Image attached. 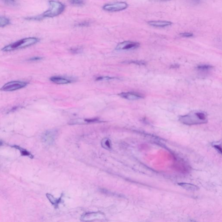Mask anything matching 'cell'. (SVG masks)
<instances>
[{
	"label": "cell",
	"mask_w": 222,
	"mask_h": 222,
	"mask_svg": "<svg viewBox=\"0 0 222 222\" xmlns=\"http://www.w3.org/2000/svg\"><path fill=\"white\" fill-rule=\"evenodd\" d=\"M50 8L42 14L37 17L26 18L27 20H40L44 18H53L63 12L65 6L63 4L55 1H49Z\"/></svg>",
	"instance_id": "7a4b0ae2"
},
{
	"label": "cell",
	"mask_w": 222,
	"mask_h": 222,
	"mask_svg": "<svg viewBox=\"0 0 222 222\" xmlns=\"http://www.w3.org/2000/svg\"><path fill=\"white\" fill-rule=\"evenodd\" d=\"M180 35L183 37H191L194 36L193 33L190 32H184L180 34Z\"/></svg>",
	"instance_id": "44dd1931"
},
{
	"label": "cell",
	"mask_w": 222,
	"mask_h": 222,
	"mask_svg": "<svg viewBox=\"0 0 222 222\" xmlns=\"http://www.w3.org/2000/svg\"><path fill=\"white\" fill-rule=\"evenodd\" d=\"M171 21H153L148 22V24L152 27H165L172 25Z\"/></svg>",
	"instance_id": "9c48e42d"
},
{
	"label": "cell",
	"mask_w": 222,
	"mask_h": 222,
	"mask_svg": "<svg viewBox=\"0 0 222 222\" xmlns=\"http://www.w3.org/2000/svg\"><path fill=\"white\" fill-rule=\"evenodd\" d=\"M27 83L21 81H11L4 85L1 88L3 91H13L25 87Z\"/></svg>",
	"instance_id": "277c9868"
},
{
	"label": "cell",
	"mask_w": 222,
	"mask_h": 222,
	"mask_svg": "<svg viewBox=\"0 0 222 222\" xmlns=\"http://www.w3.org/2000/svg\"><path fill=\"white\" fill-rule=\"evenodd\" d=\"M3 142H2V141H0V146H2V145H3Z\"/></svg>",
	"instance_id": "83f0119b"
},
{
	"label": "cell",
	"mask_w": 222,
	"mask_h": 222,
	"mask_svg": "<svg viewBox=\"0 0 222 222\" xmlns=\"http://www.w3.org/2000/svg\"><path fill=\"white\" fill-rule=\"evenodd\" d=\"M119 95L121 97L129 100H138L144 98L142 95L134 92H121Z\"/></svg>",
	"instance_id": "ba28073f"
},
{
	"label": "cell",
	"mask_w": 222,
	"mask_h": 222,
	"mask_svg": "<svg viewBox=\"0 0 222 222\" xmlns=\"http://www.w3.org/2000/svg\"><path fill=\"white\" fill-rule=\"evenodd\" d=\"M57 134V131L55 130H50L46 132L44 135V139L47 143H52L54 140Z\"/></svg>",
	"instance_id": "30bf717a"
},
{
	"label": "cell",
	"mask_w": 222,
	"mask_h": 222,
	"mask_svg": "<svg viewBox=\"0 0 222 222\" xmlns=\"http://www.w3.org/2000/svg\"><path fill=\"white\" fill-rule=\"evenodd\" d=\"M51 81L57 84H66L71 82L70 80L59 76H53L50 78Z\"/></svg>",
	"instance_id": "8fae6325"
},
{
	"label": "cell",
	"mask_w": 222,
	"mask_h": 222,
	"mask_svg": "<svg viewBox=\"0 0 222 222\" xmlns=\"http://www.w3.org/2000/svg\"><path fill=\"white\" fill-rule=\"evenodd\" d=\"M192 2L194 4H198L201 2V0H191Z\"/></svg>",
	"instance_id": "4316f807"
},
{
	"label": "cell",
	"mask_w": 222,
	"mask_h": 222,
	"mask_svg": "<svg viewBox=\"0 0 222 222\" xmlns=\"http://www.w3.org/2000/svg\"><path fill=\"white\" fill-rule=\"evenodd\" d=\"M128 7V4L125 2H118L113 4L105 5L103 6V9L108 11L116 12L126 9Z\"/></svg>",
	"instance_id": "5b68a950"
},
{
	"label": "cell",
	"mask_w": 222,
	"mask_h": 222,
	"mask_svg": "<svg viewBox=\"0 0 222 222\" xmlns=\"http://www.w3.org/2000/svg\"><path fill=\"white\" fill-rule=\"evenodd\" d=\"M39 40H40L37 38H26L5 47L2 49V50L5 52H8L19 49L28 47L37 43Z\"/></svg>",
	"instance_id": "3957f363"
},
{
	"label": "cell",
	"mask_w": 222,
	"mask_h": 222,
	"mask_svg": "<svg viewBox=\"0 0 222 222\" xmlns=\"http://www.w3.org/2000/svg\"><path fill=\"white\" fill-rule=\"evenodd\" d=\"M140 46V43L131 41H126L118 44L116 47L117 50H129L135 49Z\"/></svg>",
	"instance_id": "8992f818"
},
{
	"label": "cell",
	"mask_w": 222,
	"mask_h": 222,
	"mask_svg": "<svg viewBox=\"0 0 222 222\" xmlns=\"http://www.w3.org/2000/svg\"><path fill=\"white\" fill-rule=\"evenodd\" d=\"M179 186L182 187L183 188L187 190V191H195L199 190V188L196 185L193 184H188L186 183H180L178 184Z\"/></svg>",
	"instance_id": "7c38bea8"
},
{
	"label": "cell",
	"mask_w": 222,
	"mask_h": 222,
	"mask_svg": "<svg viewBox=\"0 0 222 222\" xmlns=\"http://www.w3.org/2000/svg\"><path fill=\"white\" fill-rule=\"evenodd\" d=\"M12 147L19 150L20 151L21 155L22 156H27V157H29L31 158H34L33 155H32L29 152L27 151L26 150H25V149L21 148V147H19V146H17V145H14V146H12Z\"/></svg>",
	"instance_id": "5bb4252c"
},
{
	"label": "cell",
	"mask_w": 222,
	"mask_h": 222,
	"mask_svg": "<svg viewBox=\"0 0 222 222\" xmlns=\"http://www.w3.org/2000/svg\"><path fill=\"white\" fill-rule=\"evenodd\" d=\"M212 68H213V66L210 65H201L198 66L197 67V69L198 70L203 71H209Z\"/></svg>",
	"instance_id": "e0dca14e"
},
{
	"label": "cell",
	"mask_w": 222,
	"mask_h": 222,
	"mask_svg": "<svg viewBox=\"0 0 222 222\" xmlns=\"http://www.w3.org/2000/svg\"><path fill=\"white\" fill-rule=\"evenodd\" d=\"M179 120L183 124L188 125L204 124L208 121L207 114L200 111H193L186 115L179 116Z\"/></svg>",
	"instance_id": "6da1fadb"
},
{
	"label": "cell",
	"mask_w": 222,
	"mask_h": 222,
	"mask_svg": "<svg viewBox=\"0 0 222 222\" xmlns=\"http://www.w3.org/2000/svg\"><path fill=\"white\" fill-rule=\"evenodd\" d=\"M48 199L49 200L50 203L52 204L53 205L55 206V207H57L58 205L61 201V197H60L59 199H56L53 197V195L50 194H47L46 195Z\"/></svg>",
	"instance_id": "4fadbf2b"
},
{
	"label": "cell",
	"mask_w": 222,
	"mask_h": 222,
	"mask_svg": "<svg viewBox=\"0 0 222 222\" xmlns=\"http://www.w3.org/2000/svg\"><path fill=\"white\" fill-rule=\"evenodd\" d=\"M2 2L6 4V5H8L10 6H15L18 5L16 1V0H1Z\"/></svg>",
	"instance_id": "ac0fdd59"
},
{
	"label": "cell",
	"mask_w": 222,
	"mask_h": 222,
	"mask_svg": "<svg viewBox=\"0 0 222 222\" xmlns=\"http://www.w3.org/2000/svg\"><path fill=\"white\" fill-rule=\"evenodd\" d=\"M89 24V23L88 22H82L81 23L79 24L78 26L79 27H86L88 26Z\"/></svg>",
	"instance_id": "cb8c5ba5"
},
{
	"label": "cell",
	"mask_w": 222,
	"mask_h": 222,
	"mask_svg": "<svg viewBox=\"0 0 222 222\" xmlns=\"http://www.w3.org/2000/svg\"><path fill=\"white\" fill-rule=\"evenodd\" d=\"M114 79V78L110 77H99L97 78L96 80L97 81H105V80H110V79Z\"/></svg>",
	"instance_id": "7402d4cb"
},
{
	"label": "cell",
	"mask_w": 222,
	"mask_h": 222,
	"mask_svg": "<svg viewBox=\"0 0 222 222\" xmlns=\"http://www.w3.org/2000/svg\"><path fill=\"white\" fill-rule=\"evenodd\" d=\"M42 59V57H39V56H36V57H34L31 58L29 60L32 61H38L40 60H41Z\"/></svg>",
	"instance_id": "d4e9b609"
},
{
	"label": "cell",
	"mask_w": 222,
	"mask_h": 222,
	"mask_svg": "<svg viewBox=\"0 0 222 222\" xmlns=\"http://www.w3.org/2000/svg\"><path fill=\"white\" fill-rule=\"evenodd\" d=\"M69 2L72 5L76 6H82L84 4L83 0H69Z\"/></svg>",
	"instance_id": "d6986e66"
},
{
	"label": "cell",
	"mask_w": 222,
	"mask_h": 222,
	"mask_svg": "<svg viewBox=\"0 0 222 222\" xmlns=\"http://www.w3.org/2000/svg\"><path fill=\"white\" fill-rule=\"evenodd\" d=\"M179 66H179V64H172V66H171V68L172 69H175V68H179Z\"/></svg>",
	"instance_id": "484cf974"
},
{
	"label": "cell",
	"mask_w": 222,
	"mask_h": 222,
	"mask_svg": "<svg viewBox=\"0 0 222 222\" xmlns=\"http://www.w3.org/2000/svg\"><path fill=\"white\" fill-rule=\"evenodd\" d=\"M101 145L105 149L107 150L111 149V141L108 138H104L101 140Z\"/></svg>",
	"instance_id": "9a60e30c"
},
{
	"label": "cell",
	"mask_w": 222,
	"mask_h": 222,
	"mask_svg": "<svg viewBox=\"0 0 222 222\" xmlns=\"http://www.w3.org/2000/svg\"><path fill=\"white\" fill-rule=\"evenodd\" d=\"M105 218V215L101 212L88 213L82 216V219L83 221H90L96 219H102Z\"/></svg>",
	"instance_id": "52a82bcc"
},
{
	"label": "cell",
	"mask_w": 222,
	"mask_h": 222,
	"mask_svg": "<svg viewBox=\"0 0 222 222\" xmlns=\"http://www.w3.org/2000/svg\"><path fill=\"white\" fill-rule=\"evenodd\" d=\"M10 20L5 17L0 16V27H3L10 24Z\"/></svg>",
	"instance_id": "2e32d148"
},
{
	"label": "cell",
	"mask_w": 222,
	"mask_h": 222,
	"mask_svg": "<svg viewBox=\"0 0 222 222\" xmlns=\"http://www.w3.org/2000/svg\"><path fill=\"white\" fill-rule=\"evenodd\" d=\"M213 145V147H214L216 150H217L218 152H219V153H220V154H221L222 153V151H221V144H220V145H219V144H214Z\"/></svg>",
	"instance_id": "603a6c76"
},
{
	"label": "cell",
	"mask_w": 222,
	"mask_h": 222,
	"mask_svg": "<svg viewBox=\"0 0 222 222\" xmlns=\"http://www.w3.org/2000/svg\"><path fill=\"white\" fill-rule=\"evenodd\" d=\"M134 63V64L138 65H145V63L142 61H131L128 63Z\"/></svg>",
	"instance_id": "ffe728a7"
}]
</instances>
